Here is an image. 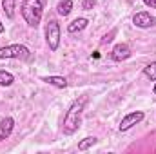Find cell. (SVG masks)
I'll use <instances>...</instances> for the list:
<instances>
[{
	"label": "cell",
	"mask_w": 156,
	"mask_h": 154,
	"mask_svg": "<svg viewBox=\"0 0 156 154\" xmlns=\"http://www.w3.org/2000/svg\"><path fill=\"white\" fill-rule=\"evenodd\" d=\"M13 82H15V76L9 71H2L0 69V85L2 87H9V85H13Z\"/></svg>",
	"instance_id": "obj_14"
},
{
	"label": "cell",
	"mask_w": 156,
	"mask_h": 154,
	"mask_svg": "<svg viewBox=\"0 0 156 154\" xmlns=\"http://www.w3.org/2000/svg\"><path fill=\"white\" fill-rule=\"evenodd\" d=\"M40 80L49 83V85H53V87H58V89H66L67 87V80L64 76H42Z\"/></svg>",
	"instance_id": "obj_10"
},
{
	"label": "cell",
	"mask_w": 156,
	"mask_h": 154,
	"mask_svg": "<svg viewBox=\"0 0 156 154\" xmlns=\"http://www.w3.org/2000/svg\"><path fill=\"white\" fill-rule=\"evenodd\" d=\"M20 13L26 20V24L29 27H38L40 20H42V15H44V4L42 0H22V5H20Z\"/></svg>",
	"instance_id": "obj_2"
},
{
	"label": "cell",
	"mask_w": 156,
	"mask_h": 154,
	"mask_svg": "<svg viewBox=\"0 0 156 154\" xmlns=\"http://www.w3.org/2000/svg\"><path fill=\"white\" fill-rule=\"evenodd\" d=\"M45 42L51 51H56L60 47V26L56 20H47L45 24Z\"/></svg>",
	"instance_id": "obj_4"
},
{
	"label": "cell",
	"mask_w": 156,
	"mask_h": 154,
	"mask_svg": "<svg viewBox=\"0 0 156 154\" xmlns=\"http://www.w3.org/2000/svg\"><path fill=\"white\" fill-rule=\"evenodd\" d=\"M153 93H154V94H156V83H154V87H153Z\"/></svg>",
	"instance_id": "obj_20"
},
{
	"label": "cell",
	"mask_w": 156,
	"mask_h": 154,
	"mask_svg": "<svg viewBox=\"0 0 156 154\" xmlns=\"http://www.w3.org/2000/svg\"><path fill=\"white\" fill-rule=\"evenodd\" d=\"M113 35H115V31H111L109 35H105V37H104V40H102V42H104V44H107V42H111V40H113Z\"/></svg>",
	"instance_id": "obj_18"
},
{
	"label": "cell",
	"mask_w": 156,
	"mask_h": 154,
	"mask_svg": "<svg viewBox=\"0 0 156 154\" xmlns=\"http://www.w3.org/2000/svg\"><path fill=\"white\" fill-rule=\"evenodd\" d=\"M31 51L22 44H11L0 47V60H31Z\"/></svg>",
	"instance_id": "obj_3"
},
{
	"label": "cell",
	"mask_w": 156,
	"mask_h": 154,
	"mask_svg": "<svg viewBox=\"0 0 156 154\" xmlns=\"http://www.w3.org/2000/svg\"><path fill=\"white\" fill-rule=\"evenodd\" d=\"M87 24H89V20L87 18H83V16H80V18H75L69 26H67V31L71 33V35H76L80 31H83L85 27H87Z\"/></svg>",
	"instance_id": "obj_9"
},
{
	"label": "cell",
	"mask_w": 156,
	"mask_h": 154,
	"mask_svg": "<svg viewBox=\"0 0 156 154\" xmlns=\"http://www.w3.org/2000/svg\"><path fill=\"white\" fill-rule=\"evenodd\" d=\"M94 5H96V0H83V2H82V9H85V11L93 9Z\"/></svg>",
	"instance_id": "obj_16"
},
{
	"label": "cell",
	"mask_w": 156,
	"mask_h": 154,
	"mask_svg": "<svg viewBox=\"0 0 156 154\" xmlns=\"http://www.w3.org/2000/svg\"><path fill=\"white\" fill-rule=\"evenodd\" d=\"M87 103V96H82L80 100H75L69 109L66 111L64 116V123H62V132L66 136H73L80 129V123H82V113H83V107Z\"/></svg>",
	"instance_id": "obj_1"
},
{
	"label": "cell",
	"mask_w": 156,
	"mask_h": 154,
	"mask_svg": "<svg viewBox=\"0 0 156 154\" xmlns=\"http://www.w3.org/2000/svg\"><path fill=\"white\" fill-rule=\"evenodd\" d=\"M144 118H145L144 111H133V113H129L127 116L122 118V121H120V125H118V131H120V132H125V131H129L131 127H134L136 123H140Z\"/></svg>",
	"instance_id": "obj_5"
},
{
	"label": "cell",
	"mask_w": 156,
	"mask_h": 154,
	"mask_svg": "<svg viewBox=\"0 0 156 154\" xmlns=\"http://www.w3.org/2000/svg\"><path fill=\"white\" fill-rule=\"evenodd\" d=\"M131 56V47L127 44H116L111 51V60L115 62H123Z\"/></svg>",
	"instance_id": "obj_7"
},
{
	"label": "cell",
	"mask_w": 156,
	"mask_h": 154,
	"mask_svg": "<svg viewBox=\"0 0 156 154\" xmlns=\"http://www.w3.org/2000/svg\"><path fill=\"white\" fill-rule=\"evenodd\" d=\"M144 4H145L147 7H151V9H154L156 7V0H144Z\"/></svg>",
	"instance_id": "obj_17"
},
{
	"label": "cell",
	"mask_w": 156,
	"mask_h": 154,
	"mask_svg": "<svg viewBox=\"0 0 156 154\" xmlns=\"http://www.w3.org/2000/svg\"><path fill=\"white\" fill-rule=\"evenodd\" d=\"M133 24L136 27H140V29H149V27L156 26V18L151 13H147V11H138L133 16Z\"/></svg>",
	"instance_id": "obj_6"
},
{
	"label": "cell",
	"mask_w": 156,
	"mask_h": 154,
	"mask_svg": "<svg viewBox=\"0 0 156 154\" xmlns=\"http://www.w3.org/2000/svg\"><path fill=\"white\" fill-rule=\"evenodd\" d=\"M4 29H5V27H4V24H2V22H0V35H2V33H4Z\"/></svg>",
	"instance_id": "obj_19"
},
{
	"label": "cell",
	"mask_w": 156,
	"mask_h": 154,
	"mask_svg": "<svg viewBox=\"0 0 156 154\" xmlns=\"http://www.w3.org/2000/svg\"><path fill=\"white\" fill-rule=\"evenodd\" d=\"M96 138L94 136H87V138H83L82 142H78V151H87V149H91L93 145H96Z\"/></svg>",
	"instance_id": "obj_13"
},
{
	"label": "cell",
	"mask_w": 156,
	"mask_h": 154,
	"mask_svg": "<svg viewBox=\"0 0 156 154\" xmlns=\"http://www.w3.org/2000/svg\"><path fill=\"white\" fill-rule=\"evenodd\" d=\"M73 9V0H60L58 5H56V13L60 16H67Z\"/></svg>",
	"instance_id": "obj_12"
},
{
	"label": "cell",
	"mask_w": 156,
	"mask_h": 154,
	"mask_svg": "<svg viewBox=\"0 0 156 154\" xmlns=\"http://www.w3.org/2000/svg\"><path fill=\"white\" fill-rule=\"evenodd\" d=\"M15 9H16V0H2V11L9 20L15 18Z\"/></svg>",
	"instance_id": "obj_11"
},
{
	"label": "cell",
	"mask_w": 156,
	"mask_h": 154,
	"mask_svg": "<svg viewBox=\"0 0 156 154\" xmlns=\"http://www.w3.org/2000/svg\"><path fill=\"white\" fill-rule=\"evenodd\" d=\"M13 129H15V120H13L11 116L2 118V120H0V142L7 140V138L11 136Z\"/></svg>",
	"instance_id": "obj_8"
},
{
	"label": "cell",
	"mask_w": 156,
	"mask_h": 154,
	"mask_svg": "<svg viewBox=\"0 0 156 154\" xmlns=\"http://www.w3.org/2000/svg\"><path fill=\"white\" fill-rule=\"evenodd\" d=\"M144 76L149 78L151 82H156V62H151L144 67Z\"/></svg>",
	"instance_id": "obj_15"
}]
</instances>
